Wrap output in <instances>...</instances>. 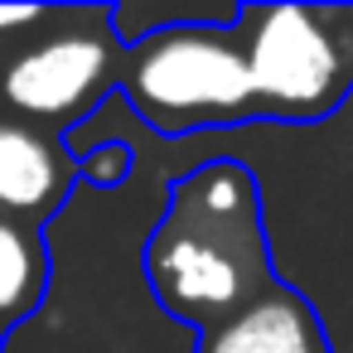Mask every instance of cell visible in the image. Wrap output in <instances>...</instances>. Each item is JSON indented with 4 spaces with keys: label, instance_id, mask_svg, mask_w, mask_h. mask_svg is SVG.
Returning a JSON list of instances; mask_svg holds the SVG:
<instances>
[{
    "label": "cell",
    "instance_id": "obj_4",
    "mask_svg": "<svg viewBox=\"0 0 353 353\" xmlns=\"http://www.w3.org/2000/svg\"><path fill=\"white\" fill-rule=\"evenodd\" d=\"M73 20L78 30L39 39L0 68V107L49 136H68V126L102 107L121 78L117 6L73 10Z\"/></svg>",
    "mask_w": 353,
    "mask_h": 353
},
{
    "label": "cell",
    "instance_id": "obj_2",
    "mask_svg": "<svg viewBox=\"0 0 353 353\" xmlns=\"http://www.w3.org/2000/svg\"><path fill=\"white\" fill-rule=\"evenodd\" d=\"M232 15L228 20H174L121 44L117 92L131 102V112L150 131L189 136V131L256 121L247 59H242Z\"/></svg>",
    "mask_w": 353,
    "mask_h": 353
},
{
    "label": "cell",
    "instance_id": "obj_9",
    "mask_svg": "<svg viewBox=\"0 0 353 353\" xmlns=\"http://www.w3.org/2000/svg\"><path fill=\"white\" fill-rule=\"evenodd\" d=\"M34 20H44V10H34V6H0V30H20V25H34Z\"/></svg>",
    "mask_w": 353,
    "mask_h": 353
},
{
    "label": "cell",
    "instance_id": "obj_6",
    "mask_svg": "<svg viewBox=\"0 0 353 353\" xmlns=\"http://www.w3.org/2000/svg\"><path fill=\"white\" fill-rule=\"evenodd\" d=\"M194 353H334V343L319 310L276 276L252 305H242L213 334H199Z\"/></svg>",
    "mask_w": 353,
    "mask_h": 353
},
{
    "label": "cell",
    "instance_id": "obj_5",
    "mask_svg": "<svg viewBox=\"0 0 353 353\" xmlns=\"http://www.w3.org/2000/svg\"><path fill=\"white\" fill-rule=\"evenodd\" d=\"M73 155L63 136L0 117V213L39 232L73 194Z\"/></svg>",
    "mask_w": 353,
    "mask_h": 353
},
{
    "label": "cell",
    "instance_id": "obj_10",
    "mask_svg": "<svg viewBox=\"0 0 353 353\" xmlns=\"http://www.w3.org/2000/svg\"><path fill=\"white\" fill-rule=\"evenodd\" d=\"M6 334H10V324H6V319H0V343H6Z\"/></svg>",
    "mask_w": 353,
    "mask_h": 353
},
{
    "label": "cell",
    "instance_id": "obj_8",
    "mask_svg": "<svg viewBox=\"0 0 353 353\" xmlns=\"http://www.w3.org/2000/svg\"><path fill=\"white\" fill-rule=\"evenodd\" d=\"M73 170L92 189H121L131 179V170H136V145L131 141H107L97 150H78L73 155Z\"/></svg>",
    "mask_w": 353,
    "mask_h": 353
},
{
    "label": "cell",
    "instance_id": "obj_1",
    "mask_svg": "<svg viewBox=\"0 0 353 353\" xmlns=\"http://www.w3.org/2000/svg\"><path fill=\"white\" fill-rule=\"evenodd\" d=\"M145 285L165 314L213 334L271 281L261 184L242 160H203L170 184L165 213L141 252Z\"/></svg>",
    "mask_w": 353,
    "mask_h": 353
},
{
    "label": "cell",
    "instance_id": "obj_3",
    "mask_svg": "<svg viewBox=\"0 0 353 353\" xmlns=\"http://www.w3.org/2000/svg\"><path fill=\"white\" fill-rule=\"evenodd\" d=\"M256 121H329L353 92V6H237Z\"/></svg>",
    "mask_w": 353,
    "mask_h": 353
},
{
    "label": "cell",
    "instance_id": "obj_7",
    "mask_svg": "<svg viewBox=\"0 0 353 353\" xmlns=\"http://www.w3.org/2000/svg\"><path fill=\"white\" fill-rule=\"evenodd\" d=\"M49 247L34 228L0 213V319L20 324L39 310L49 290Z\"/></svg>",
    "mask_w": 353,
    "mask_h": 353
}]
</instances>
